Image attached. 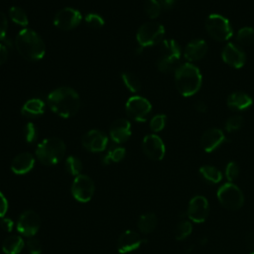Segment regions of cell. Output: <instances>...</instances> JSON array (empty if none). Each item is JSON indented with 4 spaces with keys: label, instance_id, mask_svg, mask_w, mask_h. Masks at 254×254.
<instances>
[{
    "label": "cell",
    "instance_id": "6da1fadb",
    "mask_svg": "<svg viewBox=\"0 0 254 254\" xmlns=\"http://www.w3.org/2000/svg\"><path fill=\"white\" fill-rule=\"evenodd\" d=\"M47 101L49 107L63 118L74 116L80 108L78 93L68 86H61L51 91Z\"/></svg>",
    "mask_w": 254,
    "mask_h": 254
},
{
    "label": "cell",
    "instance_id": "7a4b0ae2",
    "mask_svg": "<svg viewBox=\"0 0 254 254\" xmlns=\"http://www.w3.org/2000/svg\"><path fill=\"white\" fill-rule=\"evenodd\" d=\"M15 46L18 53L29 61H40L46 53V46L41 36L29 28L22 29L17 34Z\"/></svg>",
    "mask_w": 254,
    "mask_h": 254
},
{
    "label": "cell",
    "instance_id": "3957f363",
    "mask_svg": "<svg viewBox=\"0 0 254 254\" xmlns=\"http://www.w3.org/2000/svg\"><path fill=\"white\" fill-rule=\"evenodd\" d=\"M202 83V76L198 67L191 63L181 64L175 71V85L183 96H192Z\"/></svg>",
    "mask_w": 254,
    "mask_h": 254
},
{
    "label": "cell",
    "instance_id": "277c9868",
    "mask_svg": "<svg viewBox=\"0 0 254 254\" xmlns=\"http://www.w3.org/2000/svg\"><path fill=\"white\" fill-rule=\"evenodd\" d=\"M180 61V45L172 39L162 41L159 49V57L156 62L158 69L164 73L176 71V69L181 65Z\"/></svg>",
    "mask_w": 254,
    "mask_h": 254
},
{
    "label": "cell",
    "instance_id": "5b68a950",
    "mask_svg": "<svg viewBox=\"0 0 254 254\" xmlns=\"http://www.w3.org/2000/svg\"><path fill=\"white\" fill-rule=\"evenodd\" d=\"M65 154V144L57 137L47 138L40 142L36 148L37 159L46 166L58 164Z\"/></svg>",
    "mask_w": 254,
    "mask_h": 254
},
{
    "label": "cell",
    "instance_id": "8992f818",
    "mask_svg": "<svg viewBox=\"0 0 254 254\" xmlns=\"http://www.w3.org/2000/svg\"><path fill=\"white\" fill-rule=\"evenodd\" d=\"M164 35L165 28L162 24L149 21L140 26L136 34V40L141 48H147L161 43Z\"/></svg>",
    "mask_w": 254,
    "mask_h": 254
},
{
    "label": "cell",
    "instance_id": "52a82bcc",
    "mask_svg": "<svg viewBox=\"0 0 254 254\" xmlns=\"http://www.w3.org/2000/svg\"><path fill=\"white\" fill-rule=\"evenodd\" d=\"M217 198L220 204L229 210H238L244 203L243 192L233 183L222 185L217 190Z\"/></svg>",
    "mask_w": 254,
    "mask_h": 254
},
{
    "label": "cell",
    "instance_id": "ba28073f",
    "mask_svg": "<svg viewBox=\"0 0 254 254\" xmlns=\"http://www.w3.org/2000/svg\"><path fill=\"white\" fill-rule=\"evenodd\" d=\"M205 29L213 39L219 42L229 40L233 34L228 19L219 14H210L206 18Z\"/></svg>",
    "mask_w": 254,
    "mask_h": 254
},
{
    "label": "cell",
    "instance_id": "9c48e42d",
    "mask_svg": "<svg viewBox=\"0 0 254 254\" xmlns=\"http://www.w3.org/2000/svg\"><path fill=\"white\" fill-rule=\"evenodd\" d=\"M125 111L129 118L137 122H144L152 111V105L145 97L134 95L128 98Z\"/></svg>",
    "mask_w": 254,
    "mask_h": 254
},
{
    "label": "cell",
    "instance_id": "30bf717a",
    "mask_svg": "<svg viewBox=\"0 0 254 254\" xmlns=\"http://www.w3.org/2000/svg\"><path fill=\"white\" fill-rule=\"evenodd\" d=\"M95 186L90 177L80 174L74 177L71 184V194L79 202L89 201L94 193Z\"/></svg>",
    "mask_w": 254,
    "mask_h": 254
},
{
    "label": "cell",
    "instance_id": "8fae6325",
    "mask_svg": "<svg viewBox=\"0 0 254 254\" xmlns=\"http://www.w3.org/2000/svg\"><path fill=\"white\" fill-rule=\"evenodd\" d=\"M82 16L76 9L66 7L58 11L54 17V25L64 31L75 29L81 22Z\"/></svg>",
    "mask_w": 254,
    "mask_h": 254
},
{
    "label": "cell",
    "instance_id": "7c38bea8",
    "mask_svg": "<svg viewBox=\"0 0 254 254\" xmlns=\"http://www.w3.org/2000/svg\"><path fill=\"white\" fill-rule=\"evenodd\" d=\"M41 226L39 215L33 210H25L17 221V230L26 237H33Z\"/></svg>",
    "mask_w": 254,
    "mask_h": 254
},
{
    "label": "cell",
    "instance_id": "4fadbf2b",
    "mask_svg": "<svg viewBox=\"0 0 254 254\" xmlns=\"http://www.w3.org/2000/svg\"><path fill=\"white\" fill-rule=\"evenodd\" d=\"M209 213V204L207 199L203 195L193 196L188 206V217L196 223L203 222Z\"/></svg>",
    "mask_w": 254,
    "mask_h": 254
},
{
    "label": "cell",
    "instance_id": "5bb4252c",
    "mask_svg": "<svg viewBox=\"0 0 254 254\" xmlns=\"http://www.w3.org/2000/svg\"><path fill=\"white\" fill-rule=\"evenodd\" d=\"M142 149L144 154L151 160L160 161L166 153L165 144L156 134L146 135L142 141Z\"/></svg>",
    "mask_w": 254,
    "mask_h": 254
},
{
    "label": "cell",
    "instance_id": "9a60e30c",
    "mask_svg": "<svg viewBox=\"0 0 254 254\" xmlns=\"http://www.w3.org/2000/svg\"><path fill=\"white\" fill-rule=\"evenodd\" d=\"M221 58L225 64L234 67L240 68L244 65L246 62V55L240 46L235 45L234 43H227L222 51Z\"/></svg>",
    "mask_w": 254,
    "mask_h": 254
},
{
    "label": "cell",
    "instance_id": "2e32d148",
    "mask_svg": "<svg viewBox=\"0 0 254 254\" xmlns=\"http://www.w3.org/2000/svg\"><path fill=\"white\" fill-rule=\"evenodd\" d=\"M82 146L93 153L102 152L106 149L108 144V138L102 131L93 129L86 132L81 139Z\"/></svg>",
    "mask_w": 254,
    "mask_h": 254
},
{
    "label": "cell",
    "instance_id": "e0dca14e",
    "mask_svg": "<svg viewBox=\"0 0 254 254\" xmlns=\"http://www.w3.org/2000/svg\"><path fill=\"white\" fill-rule=\"evenodd\" d=\"M142 243L143 240L138 232L133 230H126L121 233L118 238L117 249L119 253L125 254L138 249Z\"/></svg>",
    "mask_w": 254,
    "mask_h": 254
},
{
    "label": "cell",
    "instance_id": "ac0fdd59",
    "mask_svg": "<svg viewBox=\"0 0 254 254\" xmlns=\"http://www.w3.org/2000/svg\"><path fill=\"white\" fill-rule=\"evenodd\" d=\"M225 141L224 133L218 128H211L206 130L201 138H200V145L204 152L210 153L216 150L221 144Z\"/></svg>",
    "mask_w": 254,
    "mask_h": 254
},
{
    "label": "cell",
    "instance_id": "d6986e66",
    "mask_svg": "<svg viewBox=\"0 0 254 254\" xmlns=\"http://www.w3.org/2000/svg\"><path fill=\"white\" fill-rule=\"evenodd\" d=\"M109 135L113 142L121 144L126 142L131 136V124L125 118L116 119L109 128Z\"/></svg>",
    "mask_w": 254,
    "mask_h": 254
},
{
    "label": "cell",
    "instance_id": "ffe728a7",
    "mask_svg": "<svg viewBox=\"0 0 254 254\" xmlns=\"http://www.w3.org/2000/svg\"><path fill=\"white\" fill-rule=\"evenodd\" d=\"M207 52V44L204 40L195 39L187 44L184 50V57L189 62H196L201 60Z\"/></svg>",
    "mask_w": 254,
    "mask_h": 254
},
{
    "label": "cell",
    "instance_id": "44dd1931",
    "mask_svg": "<svg viewBox=\"0 0 254 254\" xmlns=\"http://www.w3.org/2000/svg\"><path fill=\"white\" fill-rule=\"evenodd\" d=\"M35 165V158L28 152H23L14 157L11 163V170L17 175L29 173Z\"/></svg>",
    "mask_w": 254,
    "mask_h": 254
},
{
    "label": "cell",
    "instance_id": "7402d4cb",
    "mask_svg": "<svg viewBox=\"0 0 254 254\" xmlns=\"http://www.w3.org/2000/svg\"><path fill=\"white\" fill-rule=\"evenodd\" d=\"M253 103L251 96L242 91H235L228 95L226 99L227 106L234 111H242L249 108Z\"/></svg>",
    "mask_w": 254,
    "mask_h": 254
},
{
    "label": "cell",
    "instance_id": "603a6c76",
    "mask_svg": "<svg viewBox=\"0 0 254 254\" xmlns=\"http://www.w3.org/2000/svg\"><path fill=\"white\" fill-rule=\"evenodd\" d=\"M45 112V103L40 98H32L24 103L21 113L28 118H36Z\"/></svg>",
    "mask_w": 254,
    "mask_h": 254
},
{
    "label": "cell",
    "instance_id": "cb8c5ba5",
    "mask_svg": "<svg viewBox=\"0 0 254 254\" xmlns=\"http://www.w3.org/2000/svg\"><path fill=\"white\" fill-rule=\"evenodd\" d=\"M24 247L25 242L23 238L16 234L7 236L2 243V250L5 254H19Z\"/></svg>",
    "mask_w": 254,
    "mask_h": 254
},
{
    "label": "cell",
    "instance_id": "d4e9b609",
    "mask_svg": "<svg viewBox=\"0 0 254 254\" xmlns=\"http://www.w3.org/2000/svg\"><path fill=\"white\" fill-rule=\"evenodd\" d=\"M137 226L142 233H151L157 226V216L153 212L144 213L139 217Z\"/></svg>",
    "mask_w": 254,
    "mask_h": 254
},
{
    "label": "cell",
    "instance_id": "484cf974",
    "mask_svg": "<svg viewBox=\"0 0 254 254\" xmlns=\"http://www.w3.org/2000/svg\"><path fill=\"white\" fill-rule=\"evenodd\" d=\"M125 153H126V151L123 147H119V146L111 147L107 151V153L102 156V163L104 165H108L111 162L118 163V162H120L121 160L124 159Z\"/></svg>",
    "mask_w": 254,
    "mask_h": 254
},
{
    "label": "cell",
    "instance_id": "4316f807",
    "mask_svg": "<svg viewBox=\"0 0 254 254\" xmlns=\"http://www.w3.org/2000/svg\"><path fill=\"white\" fill-rule=\"evenodd\" d=\"M199 173L204 180L213 184H217L222 180L221 172L213 166H209V165L202 166L199 169Z\"/></svg>",
    "mask_w": 254,
    "mask_h": 254
},
{
    "label": "cell",
    "instance_id": "83f0119b",
    "mask_svg": "<svg viewBox=\"0 0 254 254\" xmlns=\"http://www.w3.org/2000/svg\"><path fill=\"white\" fill-rule=\"evenodd\" d=\"M9 17L15 24L20 25L22 27H26L29 24V20L26 12L20 7H16V6L11 7L9 9Z\"/></svg>",
    "mask_w": 254,
    "mask_h": 254
},
{
    "label": "cell",
    "instance_id": "f1b7e54d",
    "mask_svg": "<svg viewBox=\"0 0 254 254\" xmlns=\"http://www.w3.org/2000/svg\"><path fill=\"white\" fill-rule=\"evenodd\" d=\"M121 78H122V81L124 83V85L133 93H136L138 92L140 89H141V83H140V80L139 78L131 73V72H123L121 74Z\"/></svg>",
    "mask_w": 254,
    "mask_h": 254
},
{
    "label": "cell",
    "instance_id": "f546056e",
    "mask_svg": "<svg viewBox=\"0 0 254 254\" xmlns=\"http://www.w3.org/2000/svg\"><path fill=\"white\" fill-rule=\"evenodd\" d=\"M236 40L241 45L250 46L254 44V28L252 27H243L238 30L236 34Z\"/></svg>",
    "mask_w": 254,
    "mask_h": 254
},
{
    "label": "cell",
    "instance_id": "4dcf8cb0",
    "mask_svg": "<svg viewBox=\"0 0 254 254\" xmlns=\"http://www.w3.org/2000/svg\"><path fill=\"white\" fill-rule=\"evenodd\" d=\"M65 169L70 175L76 177L81 174L82 163L79 158L75 156H68L65 159Z\"/></svg>",
    "mask_w": 254,
    "mask_h": 254
},
{
    "label": "cell",
    "instance_id": "1f68e13d",
    "mask_svg": "<svg viewBox=\"0 0 254 254\" xmlns=\"http://www.w3.org/2000/svg\"><path fill=\"white\" fill-rule=\"evenodd\" d=\"M192 230V225L188 220H183L179 222L175 227V237L177 240H183L187 238Z\"/></svg>",
    "mask_w": 254,
    "mask_h": 254
},
{
    "label": "cell",
    "instance_id": "d6a6232c",
    "mask_svg": "<svg viewBox=\"0 0 254 254\" xmlns=\"http://www.w3.org/2000/svg\"><path fill=\"white\" fill-rule=\"evenodd\" d=\"M161 4L159 0H147L144 5V11L150 19H156L161 13Z\"/></svg>",
    "mask_w": 254,
    "mask_h": 254
},
{
    "label": "cell",
    "instance_id": "836d02e7",
    "mask_svg": "<svg viewBox=\"0 0 254 254\" xmlns=\"http://www.w3.org/2000/svg\"><path fill=\"white\" fill-rule=\"evenodd\" d=\"M24 138L25 141L29 144H33L38 139V129L36 125L32 122H29L24 127Z\"/></svg>",
    "mask_w": 254,
    "mask_h": 254
},
{
    "label": "cell",
    "instance_id": "e575fe53",
    "mask_svg": "<svg viewBox=\"0 0 254 254\" xmlns=\"http://www.w3.org/2000/svg\"><path fill=\"white\" fill-rule=\"evenodd\" d=\"M243 117L240 115H234L229 117L225 122V130L227 132H234L239 130L243 125Z\"/></svg>",
    "mask_w": 254,
    "mask_h": 254
},
{
    "label": "cell",
    "instance_id": "d590c367",
    "mask_svg": "<svg viewBox=\"0 0 254 254\" xmlns=\"http://www.w3.org/2000/svg\"><path fill=\"white\" fill-rule=\"evenodd\" d=\"M166 122H167L166 115L157 114L154 117H152V119L150 121V128L154 132H160L165 128Z\"/></svg>",
    "mask_w": 254,
    "mask_h": 254
},
{
    "label": "cell",
    "instance_id": "8d00e7d4",
    "mask_svg": "<svg viewBox=\"0 0 254 254\" xmlns=\"http://www.w3.org/2000/svg\"><path fill=\"white\" fill-rule=\"evenodd\" d=\"M86 24L91 27V28H94V29H99L101 28L103 25H104V20L103 18L96 14V13H88L85 15V18H84Z\"/></svg>",
    "mask_w": 254,
    "mask_h": 254
},
{
    "label": "cell",
    "instance_id": "74e56055",
    "mask_svg": "<svg viewBox=\"0 0 254 254\" xmlns=\"http://www.w3.org/2000/svg\"><path fill=\"white\" fill-rule=\"evenodd\" d=\"M239 175V167L235 162H229L225 168V176L229 183H232L237 179Z\"/></svg>",
    "mask_w": 254,
    "mask_h": 254
},
{
    "label": "cell",
    "instance_id": "f35d334b",
    "mask_svg": "<svg viewBox=\"0 0 254 254\" xmlns=\"http://www.w3.org/2000/svg\"><path fill=\"white\" fill-rule=\"evenodd\" d=\"M26 247L27 250L30 254H41L43 251L42 248V244L40 243V241L36 238H30L27 240L26 242Z\"/></svg>",
    "mask_w": 254,
    "mask_h": 254
},
{
    "label": "cell",
    "instance_id": "ab89813d",
    "mask_svg": "<svg viewBox=\"0 0 254 254\" xmlns=\"http://www.w3.org/2000/svg\"><path fill=\"white\" fill-rule=\"evenodd\" d=\"M8 30V20L6 15L0 11V40L4 39Z\"/></svg>",
    "mask_w": 254,
    "mask_h": 254
},
{
    "label": "cell",
    "instance_id": "60d3db41",
    "mask_svg": "<svg viewBox=\"0 0 254 254\" xmlns=\"http://www.w3.org/2000/svg\"><path fill=\"white\" fill-rule=\"evenodd\" d=\"M8 210V201L5 195L0 191V218L4 217Z\"/></svg>",
    "mask_w": 254,
    "mask_h": 254
},
{
    "label": "cell",
    "instance_id": "b9f144b4",
    "mask_svg": "<svg viewBox=\"0 0 254 254\" xmlns=\"http://www.w3.org/2000/svg\"><path fill=\"white\" fill-rule=\"evenodd\" d=\"M0 226L6 231H11L14 226V221L8 217H2L0 220Z\"/></svg>",
    "mask_w": 254,
    "mask_h": 254
},
{
    "label": "cell",
    "instance_id": "7bdbcfd3",
    "mask_svg": "<svg viewBox=\"0 0 254 254\" xmlns=\"http://www.w3.org/2000/svg\"><path fill=\"white\" fill-rule=\"evenodd\" d=\"M8 58V49L6 45L0 43V65L6 62Z\"/></svg>",
    "mask_w": 254,
    "mask_h": 254
},
{
    "label": "cell",
    "instance_id": "ee69618b",
    "mask_svg": "<svg viewBox=\"0 0 254 254\" xmlns=\"http://www.w3.org/2000/svg\"><path fill=\"white\" fill-rule=\"evenodd\" d=\"M177 0H159L161 7L164 9H170L176 4Z\"/></svg>",
    "mask_w": 254,
    "mask_h": 254
},
{
    "label": "cell",
    "instance_id": "f6af8a7d",
    "mask_svg": "<svg viewBox=\"0 0 254 254\" xmlns=\"http://www.w3.org/2000/svg\"><path fill=\"white\" fill-rule=\"evenodd\" d=\"M195 109L198 111V112H201V113H204L207 111V105L205 102L203 101H197L194 105Z\"/></svg>",
    "mask_w": 254,
    "mask_h": 254
},
{
    "label": "cell",
    "instance_id": "bcb514c9",
    "mask_svg": "<svg viewBox=\"0 0 254 254\" xmlns=\"http://www.w3.org/2000/svg\"><path fill=\"white\" fill-rule=\"evenodd\" d=\"M250 254H254V251H253V252H252V253H250Z\"/></svg>",
    "mask_w": 254,
    "mask_h": 254
}]
</instances>
